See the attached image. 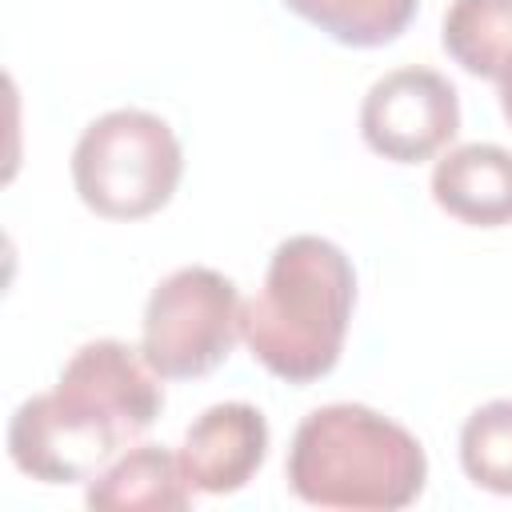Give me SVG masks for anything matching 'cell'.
Segmentation results:
<instances>
[{"label": "cell", "instance_id": "1", "mask_svg": "<svg viewBox=\"0 0 512 512\" xmlns=\"http://www.w3.org/2000/svg\"><path fill=\"white\" fill-rule=\"evenodd\" d=\"M164 408L156 368L124 340L80 344L52 392L28 396L8 420L12 464L40 484H88Z\"/></svg>", "mask_w": 512, "mask_h": 512}, {"label": "cell", "instance_id": "2", "mask_svg": "<svg viewBox=\"0 0 512 512\" xmlns=\"http://www.w3.org/2000/svg\"><path fill=\"white\" fill-rule=\"evenodd\" d=\"M356 308V272L328 236H288L276 244L264 284L244 300L240 336L260 368L288 384L328 376L344 352Z\"/></svg>", "mask_w": 512, "mask_h": 512}, {"label": "cell", "instance_id": "3", "mask_svg": "<svg viewBox=\"0 0 512 512\" xmlns=\"http://www.w3.org/2000/svg\"><path fill=\"white\" fill-rule=\"evenodd\" d=\"M288 488L312 508L396 512L428 480L420 440L368 404L312 408L288 444Z\"/></svg>", "mask_w": 512, "mask_h": 512}, {"label": "cell", "instance_id": "4", "mask_svg": "<svg viewBox=\"0 0 512 512\" xmlns=\"http://www.w3.org/2000/svg\"><path fill=\"white\" fill-rule=\"evenodd\" d=\"M184 172V152L168 120L144 108L96 116L72 148V184L84 208L104 220H144L160 212Z\"/></svg>", "mask_w": 512, "mask_h": 512}, {"label": "cell", "instance_id": "5", "mask_svg": "<svg viewBox=\"0 0 512 512\" xmlns=\"http://www.w3.org/2000/svg\"><path fill=\"white\" fill-rule=\"evenodd\" d=\"M244 300L236 284L204 264L168 272L140 324V352L160 380H196L220 368L240 340Z\"/></svg>", "mask_w": 512, "mask_h": 512}, {"label": "cell", "instance_id": "6", "mask_svg": "<svg viewBox=\"0 0 512 512\" xmlns=\"http://www.w3.org/2000/svg\"><path fill=\"white\" fill-rule=\"evenodd\" d=\"M460 132V96L436 68H392L360 104L364 144L392 164H420L448 148Z\"/></svg>", "mask_w": 512, "mask_h": 512}, {"label": "cell", "instance_id": "7", "mask_svg": "<svg viewBox=\"0 0 512 512\" xmlns=\"http://www.w3.org/2000/svg\"><path fill=\"white\" fill-rule=\"evenodd\" d=\"M176 456L196 492H240L268 456V420L256 404L244 400L212 404L188 424Z\"/></svg>", "mask_w": 512, "mask_h": 512}, {"label": "cell", "instance_id": "8", "mask_svg": "<svg viewBox=\"0 0 512 512\" xmlns=\"http://www.w3.org/2000/svg\"><path fill=\"white\" fill-rule=\"evenodd\" d=\"M432 200L472 228L512 224V152L500 144H460L432 168Z\"/></svg>", "mask_w": 512, "mask_h": 512}, {"label": "cell", "instance_id": "9", "mask_svg": "<svg viewBox=\"0 0 512 512\" xmlns=\"http://www.w3.org/2000/svg\"><path fill=\"white\" fill-rule=\"evenodd\" d=\"M192 496L196 488L188 484L180 456L164 444L128 448L84 488V500L96 512H180L192 504Z\"/></svg>", "mask_w": 512, "mask_h": 512}, {"label": "cell", "instance_id": "10", "mask_svg": "<svg viewBox=\"0 0 512 512\" xmlns=\"http://www.w3.org/2000/svg\"><path fill=\"white\" fill-rule=\"evenodd\" d=\"M444 52L480 80H512V0H452L440 24Z\"/></svg>", "mask_w": 512, "mask_h": 512}, {"label": "cell", "instance_id": "11", "mask_svg": "<svg viewBox=\"0 0 512 512\" xmlns=\"http://www.w3.org/2000/svg\"><path fill=\"white\" fill-rule=\"evenodd\" d=\"M284 8L344 48H380L412 24L420 0H284Z\"/></svg>", "mask_w": 512, "mask_h": 512}, {"label": "cell", "instance_id": "12", "mask_svg": "<svg viewBox=\"0 0 512 512\" xmlns=\"http://www.w3.org/2000/svg\"><path fill=\"white\" fill-rule=\"evenodd\" d=\"M460 468L476 488L512 496V400H488L464 420Z\"/></svg>", "mask_w": 512, "mask_h": 512}, {"label": "cell", "instance_id": "13", "mask_svg": "<svg viewBox=\"0 0 512 512\" xmlns=\"http://www.w3.org/2000/svg\"><path fill=\"white\" fill-rule=\"evenodd\" d=\"M500 112H504V120L512 124V80L500 84Z\"/></svg>", "mask_w": 512, "mask_h": 512}]
</instances>
